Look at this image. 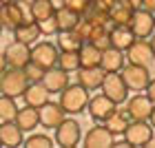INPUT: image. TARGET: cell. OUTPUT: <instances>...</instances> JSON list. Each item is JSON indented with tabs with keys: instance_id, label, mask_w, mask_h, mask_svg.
<instances>
[{
	"instance_id": "6da1fadb",
	"label": "cell",
	"mask_w": 155,
	"mask_h": 148,
	"mask_svg": "<svg viewBox=\"0 0 155 148\" xmlns=\"http://www.w3.org/2000/svg\"><path fill=\"white\" fill-rule=\"evenodd\" d=\"M89 88H84L82 84H67L64 88L60 91V104L62 108L67 111V115H78V113L87 111L89 106Z\"/></svg>"
},
{
	"instance_id": "7a4b0ae2",
	"label": "cell",
	"mask_w": 155,
	"mask_h": 148,
	"mask_svg": "<svg viewBox=\"0 0 155 148\" xmlns=\"http://www.w3.org/2000/svg\"><path fill=\"white\" fill-rule=\"evenodd\" d=\"M27 20H33L31 18V9H29V2L25 0H13V2H5L2 9H0V22H2L5 29H16L18 24L27 22Z\"/></svg>"
},
{
	"instance_id": "3957f363",
	"label": "cell",
	"mask_w": 155,
	"mask_h": 148,
	"mask_svg": "<svg viewBox=\"0 0 155 148\" xmlns=\"http://www.w3.org/2000/svg\"><path fill=\"white\" fill-rule=\"evenodd\" d=\"M53 139H55V144L62 146V148L78 146L82 142V126H80V122L73 119V117H64V119H62V124L55 128Z\"/></svg>"
},
{
	"instance_id": "277c9868",
	"label": "cell",
	"mask_w": 155,
	"mask_h": 148,
	"mask_svg": "<svg viewBox=\"0 0 155 148\" xmlns=\"http://www.w3.org/2000/svg\"><path fill=\"white\" fill-rule=\"evenodd\" d=\"M0 86H2L5 95L11 97H22V93L29 86V77H27L25 69H7V71L0 75Z\"/></svg>"
},
{
	"instance_id": "5b68a950",
	"label": "cell",
	"mask_w": 155,
	"mask_h": 148,
	"mask_svg": "<svg viewBox=\"0 0 155 148\" xmlns=\"http://www.w3.org/2000/svg\"><path fill=\"white\" fill-rule=\"evenodd\" d=\"M100 91L107 97H111L115 104H124L129 100V86H126V82H124V77H122L120 71H113V73L104 75V82H102Z\"/></svg>"
},
{
	"instance_id": "8992f818",
	"label": "cell",
	"mask_w": 155,
	"mask_h": 148,
	"mask_svg": "<svg viewBox=\"0 0 155 148\" xmlns=\"http://www.w3.org/2000/svg\"><path fill=\"white\" fill-rule=\"evenodd\" d=\"M120 73H122L129 91H137V93L140 91H146V86H149V82H151L149 66H142V64H131V62H126Z\"/></svg>"
},
{
	"instance_id": "52a82bcc",
	"label": "cell",
	"mask_w": 155,
	"mask_h": 148,
	"mask_svg": "<svg viewBox=\"0 0 155 148\" xmlns=\"http://www.w3.org/2000/svg\"><path fill=\"white\" fill-rule=\"evenodd\" d=\"M155 135V128L149 119H131V124L124 130V139L129 146H146L149 139Z\"/></svg>"
},
{
	"instance_id": "ba28073f",
	"label": "cell",
	"mask_w": 155,
	"mask_h": 148,
	"mask_svg": "<svg viewBox=\"0 0 155 148\" xmlns=\"http://www.w3.org/2000/svg\"><path fill=\"white\" fill-rule=\"evenodd\" d=\"M58 58H60V49L58 44H53V42H36V44H31V62H36L40 64L42 69H51L58 64Z\"/></svg>"
},
{
	"instance_id": "9c48e42d",
	"label": "cell",
	"mask_w": 155,
	"mask_h": 148,
	"mask_svg": "<svg viewBox=\"0 0 155 148\" xmlns=\"http://www.w3.org/2000/svg\"><path fill=\"white\" fill-rule=\"evenodd\" d=\"M124 53H126V62H131V64L151 66V62L155 60V51H153L149 38H135V42Z\"/></svg>"
},
{
	"instance_id": "30bf717a",
	"label": "cell",
	"mask_w": 155,
	"mask_h": 148,
	"mask_svg": "<svg viewBox=\"0 0 155 148\" xmlns=\"http://www.w3.org/2000/svg\"><path fill=\"white\" fill-rule=\"evenodd\" d=\"M5 58L11 69H25L31 62V44H25L20 40H13L5 47Z\"/></svg>"
},
{
	"instance_id": "8fae6325",
	"label": "cell",
	"mask_w": 155,
	"mask_h": 148,
	"mask_svg": "<svg viewBox=\"0 0 155 148\" xmlns=\"http://www.w3.org/2000/svg\"><path fill=\"white\" fill-rule=\"evenodd\" d=\"M129 27L133 29L135 38H151L155 33V13L144 9V7H140V9H135V13H133Z\"/></svg>"
},
{
	"instance_id": "7c38bea8",
	"label": "cell",
	"mask_w": 155,
	"mask_h": 148,
	"mask_svg": "<svg viewBox=\"0 0 155 148\" xmlns=\"http://www.w3.org/2000/svg\"><path fill=\"white\" fill-rule=\"evenodd\" d=\"M38 115H40V126H45V128H58L62 124V119L67 117V111L62 108L60 102H45L42 106H38Z\"/></svg>"
},
{
	"instance_id": "4fadbf2b",
	"label": "cell",
	"mask_w": 155,
	"mask_h": 148,
	"mask_svg": "<svg viewBox=\"0 0 155 148\" xmlns=\"http://www.w3.org/2000/svg\"><path fill=\"white\" fill-rule=\"evenodd\" d=\"M82 142H84L87 148H109V146L115 144V135L104 124H95L93 128L87 130V135L82 137Z\"/></svg>"
},
{
	"instance_id": "5bb4252c",
	"label": "cell",
	"mask_w": 155,
	"mask_h": 148,
	"mask_svg": "<svg viewBox=\"0 0 155 148\" xmlns=\"http://www.w3.org/2000/svg\"><path fill=\"white\" fill-rule=\"evenodd\" d=\"M153 106L155 104L146 93H137L126 100V113H129L131 119H149Z\"/></svg>"
},
{
	"instance_id": "9a60e30c",
	"label": "cell",
	"mask_w": 155,
	"mask_h": 148,
	"mask_svg": "<svg viewBox=\"0 0 155 148\" xmlns=\"http://www.w3.org/2000/svg\"><path fill=\"white\" fill-rule=\"evenodd\" d=\"M115 108H117V104L111 100V97H107L104 93L95 95V97H91V100H89V106H87L89 115L93 117L95 122H104V119H107Z\"/></svg>"
},
{
	"instance_id": "2e32d148",
	"label": "cell",
	"mask_w": 155,
	"mask_h": 148,
	"mask_svg": "<svg viewBox=\"0 0 155 148\" xmlns=\"http://www.w3.org/2000/svg\"><path fill=\"white\" fill-rule=\"evenodd\" d=\"M75 73H78V84H82L89 91H97L104 82V75H107L102 66H80Z\"/></svg>"
},
{
	"instance_id": "e0dca14e",
	"label": "cell",
	"mask_w": 155,
	"mask_h": 148,
	"mask_svg": "<svg viewBox=\"0 0 155 148\" xmlns=\"http://www.w3.org/2000/svg\"><path fill=\"white\" fill-rule=\"evenodd\" d=\"M0 142L2 146H22L25 137H22V128L13 122V119H2L0 122Z\"/></svg>"
},
{
	"instance_id": "ac0fdd59",
	"label": "cell",
	"mask_w": 155,
	"mask_h": 148,
	"mask_svg": "<svg viewBox=\"0 0 155 148\" xmlns=\"http://www.w3.org/2000/svg\"><path fill=\"white\" fill-rule=\"evenodd\" d=\"M111 47L120 49V51H126L133 42H135V33L129 24H111Z\"/></svg>"
},
{
	"instance_id": "d6986e66",
	"label": "cell",
	"mask_w": 155,
	"mask_h": 148,
	"mask_svg": "<svg viewBox=\"0 0 155 148\" xmlns=\"http://www.w3.org/2000/svg\"><path fill=\"white\" fill-rule=\"evenodd\" d=\"M42 84H45L51 93H60V91L69 84V71L60 69L58 64L51 66V69H47L45 75H42Z\"/></svg>"
},
{
	"instance_id": "ffe728a7",
	"label": "cell",
	"mask_w": 155,
	"mask_h": 148,
	"mask_svg": "<svg viewBox=\"0 0 155 148\" xmlns=\"http://www.w3.org/2000/svg\"><path fill=\"white\" fill-rule=\"evenodd\" d=\"M49 95H51V91H49L45 84H42V80H40V82H29L27 91L22 93V100H25V104L38 108L45 102H49Z\"/></svg>"
},
{
	"instance_id": "44dd1931",
	"label": "cell",
	"mask_w": 155,
	"mask_h": 148,
	"mask_svg": "<svg viewBox=\"0 0 155 148\" xmlns=\"http://www.w3.org/2000/svg\"><path fill=\"white\" fill-rule=\"evenodd\" d=\"M133 13H135V7L129 0H115L109 9V20L111 24H129Z\"/></svg>"
},
{
	"instance_id": "7402d4cb",
	"label": "cell",
	"mask_w": 155,
	"mask_h": 148,
	"mask_svg": "<svg viewBox=\"0 0 155 148\" xmlns=\"http://www.w3.org/2000/svg\"><path fill=\"white\" fill-rule=\"evenodd\" d=\"M126 64V53L120 51L115 47H109L102 51V60H100V66L104 69L107 73H113V71H122V66Z\"/></svg>"
},
{
	"instance_id": "603a6c76",
	"label": "cell",
	"mask_w": 155,
	"mask_h": 148,
	"mask_svg": "<svg viewBox=\"0 0 155 148\" xmlns=\"http://www.w3.org/2000/svg\"><path fill=\"white\" fill-rule=\"evenodd\" d=\"M20 128H22V133H31L36 130L40 126V115H38V108L36 106H29V104H25L22 108H18V115L16 119H13Z\"/></svg>"
},
{
	"instance_id": "cb8c5ba5",
	"label": "cell",
	"mask_w": 155,
	"mask_h": 148,
	"mask_svg": "<svg viewBox=\"0 0 155 148\" xmlns=\"http://www.w3.org/2000/svg\"><path fill=\"white\" fill-rule=\"evenodd\" d=\"M40 38H42V33H40V27L36 20H27V22L18 24L13 29V40H20L25 44H36Z\"/></svg>"
},
{
	"instance_id": "d4e9b609",
	"label": "cell",
	"mask_w": 155,
	"mask_h": 148,
	"mask_svg": "<svg viewBox=\"0 0 155 148\" xmlns=\"http://www.w3.org/2000/svg\"><path fill=\"white\" fill-rule=\"evenodd\" d=\"M107 128L113 133V135L117 137V135H124V130H126V126L131 124V117H129V113H126V108L124 111H120V108H115L111 115L102 122Z\"/></svg>"
},
{
	"instance_id": "484cf974",
	"label": "cell",
	"mask_w": 155,
	"mask_h": 148,
	"mask_svg": "<svg viewBox=\"0 0 155 148\" xmlns=\"http://www.w3.org/2000/svg\"><path fill=\"white\" fill-rule=\"evenodd\" d=\"M55 20H58V27H60V31H71L75 29V24L80 22V13H75L71 9H67L64 5H60V7H55Z\"/></svg>"
},
{
	"instance_id": "4316f807",
	"label": "cell",
	"mask_w": 155,
	"mask_h": 148,
	"mask_svg": "<svg viewBox=\"0 0 155 148\" xmlns=\"http://www.w3.org/2000/svg\"><path fill=\"white\" fill-rule=\"evenodd\" d=\"M78 53H80V66H100L102 49H97L95 44H91V42H84Z\"/></svg>"
},
{
	"instance_id": "83f0119b",
	"label": "cell",
	"mask_w": 155,
	"mask_h": 148,
	"mask_svg": "<svg viewBox=\"0 0 155 148\" xmlns=\"http://www.w3.org/2000/svg\"><path fill=\"white\" fill-rule=\"evenodd\" d=\"M111 24H93V29H91V36L87 42H91V44H95L97 49H109L111 47Z\"/></svg>"
},
{
	"instance_id": "f1b7e54d",
	"label": "cell",
	"mask_w": 155,
	"mask_h": 148,
	"mask_svg": "<svg viewBox=\"0 0 155 148\" xmlns=\"http://www.w3.org/2000/svg\"><path fill=\"white\" fill-rule=\"evenodd\" d=\"M55 44H58L60 51H80V47L84 44V40L71 29V31H60Z\"/></svg>"
},
{
	"instance_id": "f546056e",
	"label": "cell",
	"mask_w": 155,
	"mask_h": 148,
	"mask_svg": "<svg viewBox=\"0 0 155 148\" xmlns=\"http://www.w3.org/2000/svg\"><path fill=\"white\" fill-rule=\"evenodd\" d=\"M29 9H31V18L36 20H45V18H51L55 13V5L51 0H31L29 2Z\"/></svg>"
},
{
	"instance_id": "4dcf8cb0",
	"label": "cell",
	"mask_w": 155,
	"mask_h": 148,
	"mask_svg": "<svg viewBox=\"0 0 155 148\" xmlns=\"http://www.w3.org/2000/svg\"><path fill=\"white\" fill-rule=\"evenodd\" d=\"M58 66L69 71V73H75L78 69H80V53L78 51H60Z\"/></svg>"
},
{
	"instance_id": "1f68e13d",
	"label": "cell",
	"mask_w": 155,
	"mask_h": 148,
	"mask_svg": "<svg viewBox=\"0 0 155 148\" xmlns=\"http://www.w3.org/2000/svg\"><path fill=\"white\" fill-rule=\"evenodd\" d=\"M18 115V104L16 97L11 95H0V119H16Z\"/></svg>"
},
{
	"instance_id": "d6a6232c",
	"label": "cell",
	"mask_w": 155,
	"mask_h": 148,
	"mask_svg": "<svg viewBox=\"0 0 155 148\" xmlns=\"http://www.w3.org/2000/svg\"><path fill=\"white\" fill-rule=\"evenodd\" d=\"M82 18H87L91 24H111V20H109V11H104V9H100V7H95L93 2H91L89 11L84 13Z\"/></svg>"
},
{
	"instance_id": "836d02e7",
	"label": "cell",
	"mask_w": 155,
	"mask_h": 148,
	"mask_svg": "<svg viewBox=\"0 0 155 148\" xmlns=\"http://www.w3.org/2000/svg\"><path fill=\"white\" fill-rule=\"evenodd\" d=\"M53 144H55V139H51L49 135H42V133H36V135L25 139L27 148H51Z\"/></svg>"
},
{
	"instance_id": "e575fe53",
	"label": "cell",
	"mask_w": 155,
	"mask_h": 148,
	"mask_svg": "<svg viewBox=\"0 0 155 148\" xmlns=\"http://www.w3.org/2000/svg\"><path fill=\"white\" fill-rule=\"evenodd\" d=\"M38 27H40V33H42V36H58V33H60V27H58L55 16L45 18V20H38Z\"/></svg>"
},
{
	"instance_id": "d590c367",
	"label": "cell",
	"mask_w": 155,
	"mask_h": 148,
	"mask_svg": "<svg viewBox=\"0 0 155 148\" xmlns=\"http://www.w3.org/2000/svg\"><path fill=\"white\" fill-rule=\"evenodd\" d=\"M62 5H64L67 9H71L75 13H80V16H84V13L89 11V7H91V0H62Z\"/></svg>"
},
{
	"instance_id": "8d00e7d4",
	"label": "cell",
	"mask_w": 155,
	"mask_h": 148,
	"mask_svg": "<svg viewBox=\"0 0 155 148\" xmlns=\"http://www.w3.org/2000/svg\"><path fill=\"white\" fill-rule=\"evenodd\" d=\"M47 69H42L40 64H36V62H29V64L25 66V73L27 77H29V82H40L42 80V75H45Z\"/></svg>"
},
{
	"instance_id": "74e56055",
	"label": "cell",
	"mask_w": 155,
	"mask_h": 148,
	"mask_svg": "<svg viewBox=\"0 0 155 148\" xmlns=\"http://www.w3.org/2000/svg\"><path fill=\"white\" fill-rule=\"evenodd\" d=\"M91 29H93V24H91L87 18H80V22L75 24V29H73V31H75V33H78V36H80L84 42H87V40H89V36H91Z\"/></svg>"
},
{
	"instance_id": "f35d334b",
	"label": "cell",
	"mask_w": 155,
	"mask_h": 148,
	"mask_svg": "<svg viewBox=\"0 0 155 148\" xmlns=\"http://www.w3.org/2000/svg\"><path fill=\"white\" fill-rule=\"evenodd\" d=\"M146 95L153 100V104H155V77H151V82H149V86H146Z\"/></svg>"
},
{
	"instance_id": "ab89813d",
	"label": "cell",
	"mask_w": 155,
	"mask_h": 148,
	"mask_svg": "<svg viewBox=\"0 0 155 148\" xmlns=\"http://www.w3.org/2000/svg\"><path fill=\"white\" fill-rule=\"evenodd\" d=\"M7 69H9V64H7V58H5V53H0V75H2Z\"/></svg>"
},
{
	"instance_id": "60d3db41",
	"label": "cell",
	"mask_w": 155,
	"mask_h": 148,
	"mask_svg": "<svg viewBox=\"0 0 155 148\" xmlns=\"http://www.w3.org/2000/svg\"><path fill=\"white\" fill-rule=\"evenodd\" d=\"M142 7H144V9H149V11H153V13H155V0H144V5H142Z\"/></svg>"
},
{
	"instance_id": "b9f144b4",
	"label": "cell",
	"mask_w": 155,
	"mask_h": 148,
	"mask_svg": "<svg viewBox=\"0 0 155 148\" xmlns=\"http://www.w3.org/2000/svg\"><path fill=\"white\" fill-rule=\"evenodd\" d=\"M129 2H131L133 7H135V9H140V7L144 5V0H129Z\"/></svg>"
},
{
	"instance_id": "7bdbcfd3",
	"label": "cell",
	"mask_w": 155,
	"mask_h": 148,
	"mask_svg": "<svg viewBox=\"0 0 155 148\" xmlns=\"http://www.w3.org/2000/svg\"><path fill=\"white\" fill-rule=\"evenodd\" d=\"M149 122H151V126L155 128V106H153V111H151V115H149Z\"/></svg>"
},
{
	"instance_id": "ee69618b",
	"label": "cell",
	"mask_w": 155,
	"mask_h": 148,
	"mask_svg": "<svg viewBox=\"0 0 155 148\" xmlns=\"http://www.w3.org/2000/svg\"><path fill=\"white\" fill-rule=\"evenodd\" d=\"M146 146H151V148H155V135H153V137L149 139V144H146Z\"/></svg>"
},
{
	"instance_id": "f6af8a7d",
	"label": "cell",
	"mask_w": 155,
	"mask_h": 148,
	"mask_svg": "<svg viewBox=\"0 0 155 148\" xmlns=\"http://www.w3.org/2000/svg\"><path fill=\"white\" fill-rule=\"evenodd\" d=\"M151 47H153V51H155V33L151 36Z\"/></svg>"
},
{
	"instance_id": "bcb514c9",
	"label": "cell",
	"mask_w": 155,
	"mask_h": 148,
	"mask_svg": "<svg viewBox=\"0 0 155 148\" xmlns=\"http://www.w3.org/2000/svg\"><path fill=\"white\" fill-rule=\"evenodd\" d=\"M2 31H5V27H2V22H0V33H2Z\"/></svg>"
},
{
	"instance_id": "7dc6e473",
	"label": "cell",
	"mask_w": 155,
	"mask_h": 148,
	"mask_svg": "<svg viewBox=\"0 0 155 148\" xmlns=\"http://www.w3.org/2000/svg\"><path fill=\"white\" fill-rule=\"evenodd\" d=\"M2 5H5V2H2V0H0V9H2Z\"/></svg>"
},
{
	"instance_id": "c3c4849f",
	"label": "cell",
	"mask_w": 155,
	"mask_h": 148,
	"mask_svg": "<svg viewBox=\"0 0 155 148\" xmlns=\"http://www.w3.org/2000/svg\"><path fill=\"white\" fill-rule=\"evenodd\" d=\"M2 2H13V0H2Z\"/></svg>"
},
{
	"instance_id": "681fc988",
	"label": "cell",
	"mask_w": 155,
	"mask_h": 148,
	"mask_svg": "<svg viewBox=\"0 0 155 148\" xmlns=\"http://www.w3.org/2000/svg\"><path fill=\"white\" fill-rule=\"evenodd\" d=\"M0 95H2V86H0Z\"/></svg>"
},
{
	"instance_id": "f907efd6",
	"label": "cell",
	"mask_w": 155,
	"mask_h": 148,
	"mask_svg": "<svg viewBox=\"0 0 155 148\" xmlns=\"http://www.w3.org/2000/svg\"><path fill=\"white\" fill-rule=\"evenodd\" d=\"M0 146H2V142H0Z\"/></svg>"
}]
</instances>
